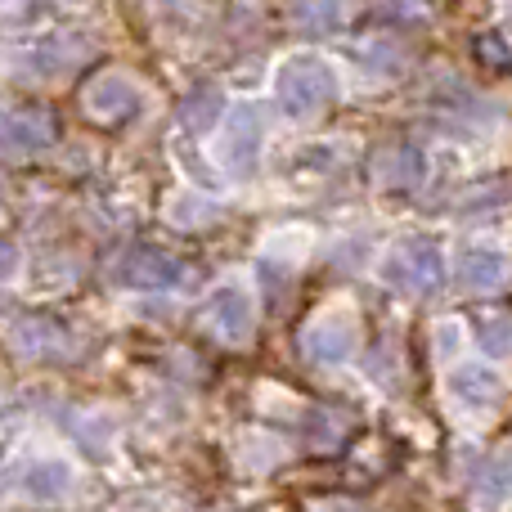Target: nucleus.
Here are the masks:
<instances>
[{
    "label": "nucleus",
    "instance_id": "nucleus-1",
    "mask_svg": "<svg viewBox=\"0 0 512 512\" xmlns=\"http://www.w3.org/2000/svg\"><path fill=\"white\" fill-rule=\"evenodd\" d=\"M333 99H337V72L328 59L292 54L288 63H279V72H274V104L292 122H306V117L324 113Z\"/></svg>",
    "mask_w": 512,
    "mask_h": 512
},
{
    "label": "nucleus",
    "instance_id": "nucleus-2",
    "mask_svg": "<svg viewBox=\"0 0 512 512\" xmlns=\"http://www.w3.org/2000/svg\"><path fill=\"white\" fill-rule=\"evenodd\" d=\"M382 279L405 292H436L445 283V252L436 239H405L382 261Z\"/></svg>",
    "mask_w": 512,
    "mask_h": 512
},
{
    "label": "nucleus",
    "instance_id": "nucleus-3",
    "mask_svg": "<svg viewBox=\"0 0 512 512\" xmlns=\"http://www.w3.org/2000/svg\"><path fill=\"white\" fill-rule=\"evenodd\" d=\"M189 265L180 261V256L153 248V243H131L122 256L113 261V283H122V288H176V283H185Z\"/></svg>",
    "mask_w": 512,
    "mask_h": 512
},
{
    "label": "nucleus",
    "instance_id": "nucleus-4",
    "mask_svg": "<svg viewBox=\"0 0 512 512\" xmlns=\"http://www.w3.org/2000/svg\"><path fill=\"white\" fill-rule=\"evenodd\" d=\"M261 149H265V122L256 104H239L230 117H225L221 144H216V158L230 176H252L261 167Z\"/></svg>",
    "mask_w": 512,
    "mask_h": 512
},
{
    "label": "nucleus",
    "instance_id": "nucleus-5",
    "mask_svg": "<svg viewBox=\"0 0 512 512\" xmlns=\"http://www.w3.org/2000/svg\"><path fill=\"white\" fill-rule=\"evenodd\" d=\"M81 104H86V113L95 117V122H131V117H140L144 95L131 77H122V72H104V77H95L86 86Z\"/></svg>",
    "mask_w": 512,
    "mask_h": 512
},
{
    "label": "nucleus",
    "instance_id": "nucleus-6",
    "mask_svg": "<svg viewBox=\"0 0 512 512\" xmlns=\"http://www.w3.org/2000/svg\"><path fill=\"white\" fill-rule=\"evenodd\" d=\"M207 315V328L225 342H248L252 328H256V310H252V297L239 288V283H221V288L207 297L203 306Z\"/></svg>",
    "mask_w": 512,
    "mask_h": 512
},
{
    "label": "nucleus",
    "instance_id": "nucleus-7",
    "mask_svg": "<svg viewBox=\"0 0 512 512\" xmlns=\"http://www.w3.org/2000/svg\"><path fill=\"white\" fill-rule=\"evenodd\" d=\"M355 342H360V328H355V319L342 315V310L315 319V324L301 333V346H306V355H310V360H319V364L346 360V355L355 351Z\"/></svg>",
    "mask_w": 512,
    "mask_h": 512
},
{
    "label": "nucleus",
    "instance_id": "nucleus-8",
    "mask_svg": "<svg viewBox=\"0 0 512 512\" xmlns=\"http://www.w3.org/2000/svg\"><path fill=\"white\" fill-rule=\"evenodd\" d=\"M54 144V126L45 113H0V153L5 158H36Z\"/></svg>",
    "mask_w": 512,
    "mask_h": 512
},
{
    "label": "nucleus",
    "instance_id": "nucleus-9",
    "mask_svg": "<svg viewBox=\"0 0 512 512\" xmlns=\"http://www.w3.org/2000/svg\"><path fill=\"white\" fill-rule=\"evenodd\" d=\"M508 256L499 248H486V243H472V248L459 252V265H454V274H459V283L468 292H495L508 283Z\"/></svg>",
    "mask_w": 512,
    "mask_h": 512
},
{
    "label": "nucleus",
    "instance_id": "nucleus-10",
    "mask_svg": "<svg viewBox=\"0 0 512 512\" xmlns=\"http://www.w3.org/2000/svg\"><path fill=\"white\" fill-rule=\"evenodd\" d=\"M427 176V153L414 144H396L378 158V185L382 189H418Z\"/></svg>",
    "mask_w": 512,
    "mask_h": 512
},
{
    "label": "nucleus",
    "instance_id": "nucleus-11",
    "mask_svg": "<svg viewBox=\"0 0 512 512\" xmlns=\"http://www.w3.org/2000/svg\"><path fill=\"white\" fill-rule=\"evenodd\" d=\"M225 113V95L221 86H198L194 95L180 104V122L189 126V131H212L216 117Z\"/></svg>",
    "mask_w": 512,
    "mask_h": 512
},
{
    "label": "nucleus",
    "instance_id": "nucleus-12",
    "mask_svg": "<svg viewBox=\"0 0 512 512\" xmlns=\"http://www.w3.org/2000/svg\"><path fill=\"white\" fill-rule=\"evenodd\" d=\"M454 396L468 400L472 409H481V405H490V400L499 396V378L490 369H481V364H468V369L454 373Z\"/></svg>",
    "mask_w": 512,
    "mask_h": 512
},
{
    "label": "nucleus",
    "instance_id": "nucleus-13",
    "mask_svg": "<svg viewBox=\"0 0 512 512\" xmlns=\"http://www.w3.org/2000/svg\"><path fill=\"white\" fill-rule=\"evenodd\" d=\"M351 14V0H301L297 5V23L315 27V32H337Z\"/></svg>",
    "mask_w": 512,
    "mask_h": 512
},
{
    "label": "nucleus",
    "instance_id": "nucleus-14",
    "mask_svg": "<svg viewBox=\"0 0 512 512\" xmlns=\"http://www.w3.org/2000/svg\"><path fill=\"white\" fill-rule=\"evenodd\" d=\"M167 221L171 225H185V230H194V225H207L216 221V203L203 194H180L176 203L167 207Z\"/></svg>",
    "mask_w": 512,
    "mask_h": 512
},
{
    "label": "nucleus",
    "instance_id": "nucleus-15",
    "mask_svg": "<svg viewBox=\"0 0 512 512\" xmlns=\"http://www.w3.org/2000/svg\"><path fill=\"white\" fill-rule=\"evenodd\" d=\"M481 346H486L490 355H512V319H490V324L481 328Z\"/></svg>",
    "mask_w": 512,
    "mask_h": 512
},
{
    "label": "nucleus",
    "instance_id": "nucleus-16",
    "mask_svg": "<svg viewBox=\"0 0 512 512\" xmlns=\"http://www.w3.org/2000/svg\"><path fill=\"white\" fill-rule=\"evenodd\" d=\"M32 14V0H0V18H23Z\"/></svg>",
    "mask_w": 512,
    "mask_h": 512
},
{
    "label": "nucleus",
    "instance_id": "nucleus-17",
    "mask_svg": "<svg viewBox=\"0 0 512 512\" xmlns=\"http://www.w3.org/2000/svg\"><path fill=\"white\" fill-rule=\"evenodd\" d=\"M14 265H18L14 243H5V239H0V279H5V274H14Z\"/></svg>",
    "mask_w": 512,
    "mask_h": 512
},
{
    "label": "nucleus",
    "instance_id": "nucleus-18",
    "mask_svg": "<svg viewBox=\"0 0 512 512\" xmlns=\"http://www.w3.org/2000/svg\"><path fill=\"white\" fill-rule=\"evenodd\" d=\"M436 342H441V355H450L454 342H459V328H454V324H441V328H436Z\"/></svg>",
    "mask_w": 512,
    "mask_h": 512
}]
</instances>
